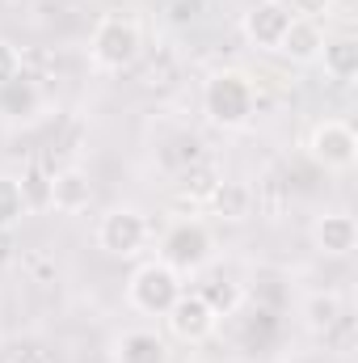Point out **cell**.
I'll return each instance as SVG.
<instances>
[{"mask_svg":"<svg viewBox=\"0 0 358 363\" xmlns=\"http://www.w3.org/2000/svg\"><path fill=\"white\" fill-rule=\"evenodd\" d=\"M181 296V274L169 267V262H161V258H152V262H144L139 271L127 279V304L135 308V313H148V317H165L169 313V304Z\"/></svg>","mask_w":358,"mask_h":363,"instance_id":"obj_3","label":"cell"},{"mask_svg":"<svg viewBox=\"0 0 358 363\" xmlns=\"http://www.w3.org/2000/svg\"><path fill=\"white\" fill-rule=\"evenodd\" d=\"M241 26H245V38L258 51H278L282 34L291 26V9L282 0H258V4H249V13H245Z\"/></svg>","mask_w":358,"mask_h":363,"instance_id":"obj_8","label":"cell"},{"mask_svg":"<svg viewBox=\"0 0 358 363\" xmlns=\"http://www.w3.org/2000/svg\"><path fill=\"white\" fill-rule=\"evenodd\" d=\"M308 157L329 169V174H346L358 161V135L346 118H321L308 131Z\"/></svg>","mask_w":358,"mask_h":363,"instance_id":"obj_5","label":"cell"},{"mask_svg":"<svg viewBox=\"0 0 358 363\" xmlns=\"http://www.w3.org/2000/svg\"><path fill=\"white\" fill-rule=\"evenodd\" d=\"M110 359L114 363H169V347L152 330H127V334L114 338Z\"/></svg>","mask_w":358,"mask_h":363,"instance_id":"obj_12","label":"cell"},{"mask_svg":"<svg viewBox=\"0 0 358 363\" xmlns=\"http://www.w3.org/2000/svg\"><path fill=\"white\" fill-rule=\"evenodd\" d=\"M198 296L211 304V313H215V317H232V313L245 304L241 283H236V279H228V274H211V279L198 287Z\"/></svg>","mask_w":358,"mask_h":363,"instance_id":"obj_16","label":"cell"},{"mask_svg":"<svg viewBox=\"0 0 358 363\" xmlns=\"http://www.w3.org/2000/svg\"><path fill=\"white\" fill-rule=\"evenodd\" d=\"M342 321V296L337 291H312L304 300V325L312 334H329Z\"/></svg>","mask_w":358,"mask_h":363,"instance_id":"obj_17","label":"cell"},{"mask_svg":"<svg viewBox=\"0 0 358 363\" xmlns=\"http://www.w3.org/2000/svg\"><path fill=\"white\" fill-rule=\"evenodd\" d=\"M202 9H207V0H173V4H169V17H173L178 26H185V21H198Z\"/></svg>","mask_w":358,"mask_h":363,"instance_id":"obj_21","label":"cell"},{"mask_svg":"<svg viewBox=\"0 0 358 363\" xmlns=\"http://www.w3.org/2000/svg\"><path fill=\"white\" fill-rule=\"evenodd\" d=\"M312 241H316V250L329 254V258H346V254H354V245H358L354 216H346V211H329V216H321V220L312 224Z\"/></svg>","mask_w":358,"mask_h":363,"instance_id":"obj_10","label":"cell"},{"mask_svg":"<svg viewBox=\"0 0 358 363\" xmlns=\"http://www.w3.org/2000/svg\"><path fill=\"white\" fill-rule=\"evenodd\" d=\"M321 47H325V30L321 21H308V17H291L282 43H278V55H287L291 64H316L321 60Z\"/></svg>","mask_w":358,"mask_h":363,"instance_id":"obj_11","label":"cell"},{"mask_svg":"<svg viewBox=\"0 0 358 363\" xmlns=\"http://www.w3.org/2000/svg\"><path fill=\"white\" fill-rule=\"evenodd\" d=\"M291 9V17H308V21H321L333 13V0H282Z\"/></svg>","mask_w":358,"mask_h":363,"instance_id":"obj_20","label":"cell"},{"mask_svg":"<svg viewBox=\"0 0 358 363\" xmlns=\"http://www.w3.org/2000/svg\"><path fill=\"white\" fill-rule=\"evenodd\" d=\"M165 325H169V334H173L178 342H207V338L215 334L219 317L211 313V304H207L198 291H185V287H181V296L169 304V313H165Z\"/></svg>","mask_w":358,"mask_h":363,"instance_id":"obj_7","label":"cell"},{"mask_svg":"<svg viewBox=\"0 0 358 363\" xmlns=\"http://www.w3.org/2000/svg\"><path fill=\"white\" fill-rule=\"evenodd\" d=\"M93 203V178L81 165H64L51 174V207L64 216H81Z\"/></svg>","mask_w":358,"mask_h":363,"instance_id":"obj_9","label":"cell"},{"mask_svg":"<svg viewBox=\"0 0 358 363\" xmlns=\"http://www.w3.org/2000/svg\"><path fill=\"white\" fill-rule=\"evenodd\" d=\"M38 110H42V89H38V81H30L25 72H17L13 81L0 85V118L25 123V118H34Z\"/></svg>","mask_w":358,"mask_h":363,"instance_id":"obj_13","label":"cell"},{"mask_svg":"<svg viewBox=\"0 0 358 363\" xmlns=\"http://www.w3.org/2000/svg\"><path fill=\"white\" fill-rule=\"evenodd\" d=\"M211 254H215V237H211V228L202 224V220H178L169 233H165V241H161V262H169L178 274H194L202 271L207 262H211Z\"/></svg>","mask_w":358,"mask_h":363,"instance_id":"obj_4","label":"cell"},{"mask_svg":"<svg viewBox=\"0 0 358 363\" xmlns=\"http://www.w3.org/2000/svg\"><path fill=\"white\" fill-rule=\"evenodd\" d=\"M207 207L219 216V220H232V224H241V220H249L253 216V190L245 186V182H215V190L207 194Z\"/></svg>","mask_w":358,"mask_h":363,"instance_id":"obj_14","label":"cell"},{"mask_svg":"<svg viewBox=\"0 0 358 363\" xmlns=\"http://www.w3.org/2000/svg\"><path fill=\"white\" fill-rule=\"evenodd\" d=\"M139 51H144V30H139L135 17L105 13L93 26V38H89L93 68H101V72H127V68H135Z\"/></svg>","mask_w":358,"mask_h":363,"instance_id":"obj_2","label":"cell"},{"mask_svg":"<svg viewBox=\"0 0 358 363\" xmlns=\"http://www.w3.org/2000/svg\"><path fill=\"white\" fill-rule=\"evenodd\" d=\"M21 182V194H25V207H51V174H38L30 169Z\"/></svg>","mask_w":358,"mask_h":363,"instance_id":"obj_19","label":"cell"},{"mask_svg":"<svg viewBox=\"0 0 358 363\" xmlns=\"http://www.w3.org/2000/svg\"><path fill=\"white\" fill-rule=\"evenodd\" d=\"M321 60H325L329 81H337V85H346V81H354L358 77V43L350 38V34H342V38H325Z\"/></svg>","mask_w":358,"mask_h":363,"instance_id":"obj_15","label":"cell"},{"mask_svg":"<svg viewBox=\"0 0 358 363\" xmlns=\"http://www.w3.org/2000/svg\"><path fill=\"white\" fill-rule=\"evenodd\" d=\"M253 101H258L253 81L241 68H219L202 85V114L219 131H241L253 118Z\"/></svg>","mask_w":358,"mask_h":363,"instance_id":"obj_1","label":"cell"},{"mask_svg":"<svg viewBox=\"0 0 358 363\" xmlns=\"http://www.w3.org/2000/svg\"><path fill=\"white\" fill-rule=\"evenodd\" d=\"M25 211H30V207H25V194H21V182H17V178H8V174H0V233H8V228H17Z\"/></svg>","mask_w":358,"mask_h":363,"instance_id":"obj_18","label":"cell"},{"mask_svg":"<svg viewBox=\"0 0 358 363\" xmlns=\"http://www.w3.org/2000/svg\"><path fill=\"white\" fill-rule=\"evenodd\" d=\"M17 72H21V55H17V47H13V43H4V38H0V85H4V81H13Z\"/></svg>","mask_w":358,"mask_h":363,"instance_id":"obj_22","label":"cell"},{"mask_svg":"<svg viewBox=\"0 0 358 363\" xmlns=\"http://www.w3.org/2000/svg\"><path fill=\"white\" fill-rule=\"evenodd\" d=\"M97 245L110 258H135L148 245V216L139 207H110L97 220Z\"/></svg>","mask_w":358,"mask_h":363,"instance_id":"obj_6","label":"cell"}]
</instances>
